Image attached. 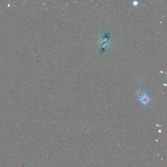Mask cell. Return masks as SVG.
<instances>
[{
  "label": "cell",
  "instance_id": "2",
  "mask_svg": "<svg viewBox=\"0 0 167 167\" xmlns=\"http://www.w3.org/2000/svg\"><path fill=\"white\" fill-rule=\"evenodd\" d=\"M145 94V93L142 89L137 90L136 92L137 97L139 98H140L142 96H143Z\"/></svg>",
  "mask_w": 167,
  "mask_h": 167
},
{
  "label": "cell",
  "instance_id": "3",
  "mask_svg": "<svg viewBox=\"0 0 167 167\" xmlns=\"http://www.w3.org/2000/svg\"><path fill=\"white\" fill-rule=\"evenodd\" d=\"M137 79L139 80V81H141L142 80H143V76L142 75H138V76H137Z\"/></svg>",
  "mask_w": 167,
  "mask_h": 167
},
{
  "label": "cell",
  "instance_id": "4",
  "mask_svg": "<svg viewBox=\"0 0 167 167\" xmlns=\"http://www.w3.org/2000/svg\"><path fill=\"white\" fill-rule=\"evenodd\" d=\"M132 4H133L134 5H135V6H136L138 4V2L136 1H133Z\"/></svg>",
  "mask_w": 167,
  "mask_h": 167
},
{
  "label": "cell",
  "instance_id": "1",
  "mask_svg": "<svg viewBox=\"0 0 167 167\" xmlns=\"http://www.w3.org/2000/svg\"><path fill=\"white\" fill-rule=\"evenodd\" d=\"M139 101H140V102L143 105H147L150 102V97L145 94L143 96L139 99Z\"/></svg>",
  "mask_w": 167,
  "mask_h": 167
}]
</instances>
